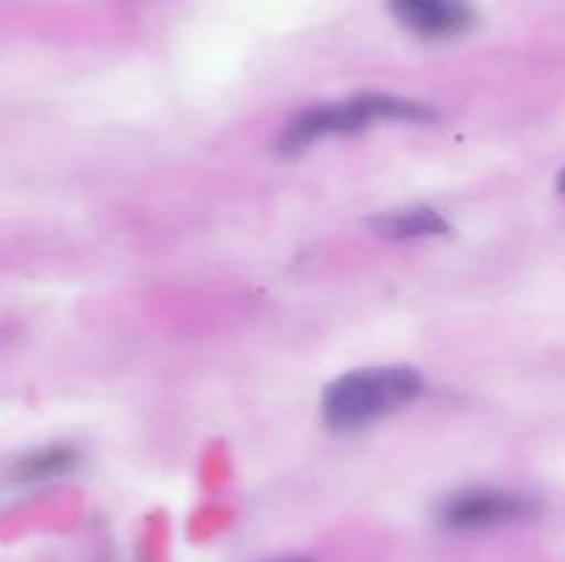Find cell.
<instances>
[{"label":"cell","mask_w":565,"mask_h":562,"mask_svg":"<svg viewBox=\"0 0 565 562\" xmlns=\"http://www.w3.org/2000/svg\"><path fill=\"white\" fill-rule=\"evenodd\" d=\"M425 389L423 375L406 364L364 367L340 375L323 389V422L337 433H356L386 413L417 400Z\"/></svg>","instance_id":"cell-1"},{"label":"cell","mask_w":565,"mask_h":562,"mask_svg":"<svg viewBox=\"0 0 565 562\" xmlns=\"http://www.w3.org/2000/svg\"><path fill=\"white\" fill-rule=\"evenodd\" d=\"M436 119V110L430 105L417 102V99L397 97V94L364 91L356 97L340 99V102H323L315 108L301 110L292 116L279 132L276 152L279 154H301L320 138L331 136H351L362 132L364 127L375 121H406V125H428Z\"/></svg>","instance_id":"cell-2"},{"label":"cell","mask_w":565,"mask_h":562,"mask_svg":"<svg viewBox=\"0 0 565 562\" xmlns=\"http://www.w3.org/2000/svg\"><path fill=\"white\" fill-rule=\"evenodd\" d=\"M539 512L541 501L516 490L463 488L439 501L436 527L452 534L491 532V529L533 521Z\"/></svg>","instance_id":"cell-3"},{"label":"cell","mask_w":565,"mask_h":562,"mask_svg":"<svg viewBox=\"0 0 565 562\" xmlns=\"http://www.w3.org/2000/svg\"><path fill=\"white\" fill-rule=\"evenodd\" d=\"M390 14L423 42H452L475 28L478 11L469 0H386Z\"/></svg>","instance_id":"cell-4"},{"label":"cell","mask_w":565,"mask_h":562,"mask_svg":"<svg viewBox=\"0 0 565 562\" xmlns=\"http://www.w3.org/2000/svg\"><path fill=\"white\" fill-rule=\"evenodd\" d=\"M370 229L384 240H419V237H441L450 231L445 215L425 204H412V207L386 209L370 218Z\"/></svg>","instance_id":"cell-5"},{"label":"cell","mask_w":565,"mask_h":562,"mask_svg":"<svg viewBox=\"0 0 565 562\" xmlns=\"http://www.w3.org/2000/svg\"><path fill=\"white\" fill-rule=\"evenodd\" d=\"M77 461H81V455L70 444L39 446V450L28 452L25 457L14 463V479L25 485L53 483V479H61L75 472Z\"/></svg>","instance_id":"cell-6"},{"label":"cell","mask_w":565,"mask_h":562,"mask_svg":"<svg viewBox=\"0 0 565 562\" xmlns=\"http://www.w3.org/2000/svg\"><path fill=\"white\" fill-rule=\"evenodd\" d=\"M274 562H315L312 556H303V554H296V556H279V560Z\"/></svg>","instance_id":"cell-7"},{"label":"cell","mask_w":565,"mask_h":562,"mask_svg":"<svg viewBox=\"0 0 565 562\" xmlns=\"http://www.w3.org/2000/svg\"><path fill=\"white\" fill-rule=\"evenodd\" d=\"M557 191L565 193V169L561 171V176H557Z\"/></svg>","instance_id":"cell-8"}]
</instances>
